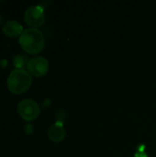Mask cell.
Instances as JSON below:
<instances>
[{"instance_id": "obj_1", "label": "cell", "mask_w": 156, "mask_h": 157, "mask_svg": "<svg viewBox=\"0 0 156 157\" xmlns=\"http://www.w3.org/2000/svg\"><path fill=\"white\" fill-rule=\"evenodd\" d=\"M19 44L23 51L29 54H38L45 46L43 34L38 29L29 28L24 29L19 36Z\"/></svg>"}, {"instance_id": "obj_2", "label": "cell", "mask_w": 156, "mask_h": 157, "mask_svg": "<svg viewBox=\"0 0 156 157\" xmlns=\"http://www.w3.org/2000/svg\"><path fill=\"white\" fill-rule=\"evenodd\" d=\"M32 78L29 73L24 69L13 70L7 78V87L12 94L19 95L25 93L31 86Z\"/></svg>"}, {"instance_id": "obj_3", "label": "cell", "mask_w": 156, "mask_h": 157, "mask_svg": "<svg viewBox=\"0 0 156 157\" xmlns=\"http://www.w3.org/2000/svg\"><path fill=\"white\" fill-rule=\"evenodd\" d=\"M17 112L23 120L31 121L39 117L40 114V108L35 100L28 98L23 99L18 103Z\"/></svg>"}, {"instance_id": "obj_4", "label": "cell", "mask_w": 156, "mask_h": 157, "mask_svg": "<svg viewBox=\"0 0 156 157\" xmlns=\"http://www.w3.org/2000/svg\"><path fill=\"white\" fill-rule=\"evenodd\" d=\"M44 8L41 6H29L24 14V21L30 28L37 29L44 23Z\"/></svg>"}, {"instance_id": "obj_5", "label": "cell", "mask_w": 156, "mask_h": 157, "mask_svg": "<svg viewBox=\"0 0 156 157\" xmlns=\"http://www.w3.org/2000/svg\"><path fill=\"white\" fill-rule=\"evenodd\" d=\"M27 70L30 75L40 77L47 74L49 70V62L44 57H34L29 60L27 63Z\"/></svg>"}, {"instance_id": "obj_6", "label": "cell", "mask_w": 156, "mask_h": 157, "mask_svg": "<svg viewBox=\"0 0 156 157\" xmlns=\"http://www.w3.org/2000/svg\"><path fill=\"white\" fill-rule=\"evenodd\" d=\"M66 136V131L63 125V122L56 121L55 124L51 125L48 130V137L54 143L62 142Z\"/></svg>"}, {"instance_id": "obj_7", "label": "cell", "mask_w": 156, "mask_h": 157, "mask_svg": "<svg viewBox=\"0 0 156 157\" xmlns=\"http://www.w3.org/2000/svg\"><path fill=\"white\" fill-rule=\"evenodd\" d=\"M2 31L6 37L11 38L20 36L24 30L22 25H20L17 20H8L3 25Z\"/></svg>"}, {"instance_id": "obj_8", "label": "cell", "mask_w": 156, "mask_h": 157, "mask_svg": "<svg viewBox=\"0 0 156 157\" xmlns=\"http://www.w3.org/2000/svg\"><path fill=\"white\" fill-rule=\"evenodd\" d=\"M28 58L27 56L23 55V54H17L14 57L13 60V63L14 65L17 67V69H22V67L24 65H26L28 63Z\"/></svg>"}, {"instance_id": "obj_9", "label": "cell", "mask_w": 156, "mask_h": 157, "mask_svg": "<svg viewBox=\"0 0 156 157\" xmlns=\"http://www.w3.org/2000/svg\"><path fill=\"white\" fill-rule=\"evenodd\" d=\"M25 132L27 134H31L33 132V126L31 124H27L25 127Z\"/></svg>"}]
</instances>
